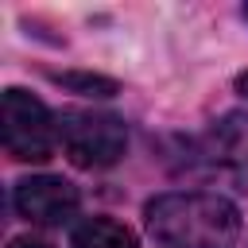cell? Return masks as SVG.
<instances>
[{"mask_svg":"<svg viewBox=\"0 0 248 248\" xmlns=\"http://www.w3.org/2000/svg\"><path fill=\"white\" fill-rule=\"evenodd\" d=\"M50 81H58L74 93H89V97H112L120 89L112 78H101V74H50Z\"/></svg>","mask_w":248,"mask_h":248,"instance_id":"obj_7","label":"cell"},{"mask_svg":"<svg viewBox=\"0 0 248 248\" xmlns=\"http://www.w3.org/2000/svg\"><path fill=\"white\" fill-rule=\"evenodd\" d=\"M232 85H236V93H240V97H248V70H244V74H236V81H232Z\"/></svg>","mask_w":248,"mask_h":248,"instance_id":"obj_9","label":"cell"},{"mask_svg":"<svg viewBox=\"0 0 248 248\" xmlns=\"http://www.w3.org/2000/svg\"><path fill=\"white\" fill-rule=\"evenodd\" d=\"M0 128L4 147L19 163H46L58 143V116L27 89L8 85L0 97Z\"/></svg>","mask_w":248,"mask_h":248,"instance_id":"obj_2","label":"cell"},{"mask_svg":"<svg viewBox=\"0 0 248 248\" xmlns=\"http://www.w3.org/2000/svg\"><path fill=\"white\" fill-rule=\"evenodd\" d=\"M8 248H50V244H43V240H31V236H16Z\"/></svg>","mask_w":248,"mask_h":248,"instance_id":"obj_8","label":"cell"},{"mask_svg":"<svg viewBox=\"0 0 248 248\" xmlns=\"http://www.w3.org/2000/svg\"><path fill=\"white\" fill-rule=\"evenodd\" d=\"M240 16H244V23H248V4H244V8H240Z\"/></svg>","mask_w":248,"mask_h":248,"instance_id":"obj_10","label":"cell"},{"mask_svg":"<svg viewBox=\"0 0 248 248\" xmlns=\"http://www.w3.org/2000/svg\"><path fill=\"white\" fill-rule=\"evenodd\" d=\"M12 205L31 225H62L78 213V190L58 174H31L16 182Z\"/></svg>","mask_w":248,"mask_h":248,"instance_id":"obj_4","label":"cell"},{"mask_svg":"<svg viewBox=\"0 0 248 248\" xmlns=\"http://www.w3.org/2000/svg\"><path fill=\"white\" fill-rule=\"evenodd\" d=\"M70 248H140L136 232L112 217H89L74 229Z\"/></svg>","mask_w":248,"mask_h":248,"instance_id":"obj_6","label":"cell"},{"mask_svg":"<svg viewBox=\"0 0 248 248\" xmlns=\"http://www.w3.org/2000/svg\"><path fill=\"white\" fill-rule=\"evenodd\" d=\"M58 143L66 147L70 163H78L85 170H105V167L120 163V155L128 147V128L112 112L66 108V112H58Z\"/></svg>","mask_w":248,"mask_h":248,"instance_id":"obj_3","label":"cell"},{"mask_svg":"<svg viewBox=\"0 0 248 248\" xmlns=\"http://www.w3.org/2000/svg\"><path fill=\"white\" fill-rule=\"evenodd\" d=\"M147 232L163 248H232L240 236V213L221 194L174 190L143 205Z\"/></svg>","mask_w":248,"mask_h":248,"instance_id":"obj_1","label":"cell"},{"mask_svg":"<svg viewBox=\"0 0 248 248\" xmlns=\"http://www.w3.org/2000/svg\"><path fill=\"white\" fill-rule=\"evenodd\" d=\"M205 155L236 174H248V112H225L202 140Z\"/></svg>","mask_w":248,"mask_h":248,"instance_id":"obj_5","label":"cell"}]
</instances>
